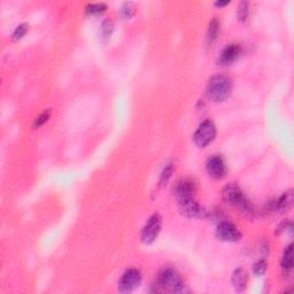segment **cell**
Listing matches in <instances>:
<instances>
[{
    "mask_svg": "<svg viewBox=\"0 0 294 294\" xmlns=\"http://www.w3.org/2000/svg\"><path fill=\"white\" fill-rule=\"evenodd\" d=\"M222 197L225 203L230 205V206L237 208L240 210L245 216L253 217L255 215V209L253 204L249 201L242 191L239 189L235 184L225 186L224 190L222 191Z\"/></svg>",
    "mask_w": 294,
    "mask_h": 294,
    "instance_id": "cell-1",
    "label": "cell"
},
{
    "mask_svg": "<svg viewBox=\"0 0 294 294\" xmlns=\"http://www.w3.org/2000/svg\"><path fill=\"white\" fill-rule=\"evenodd\" d=\"M207 97L214 102H222L230 97L232 81L225 75H215L207 84Z\"/></svg>",
    "mask_w": 294,
    "mask_h": 294,
    "instance_id": "cell-2",
    "label": "cell"
},
{
    "mask_svg": "<svg viewBox=\"0 0 294 294\" xmlns=\"http://www.w3.org/2000/svg\"><path fill=\"white\" fill-rule=\"evenodd\" d=\"M184 285L182 277L174 269H165L159 273L158 276V289L161 292L170 293H180L184 291Z\"/></svg>",
    "mask_w": 294,
    "mask_h": 294,
    "instance_id": "cell-3",
    "label": "cell"
},
{
    "mask_svg": "<svg viewBox=\"0 0 294 294\" xmlns=\"http://www.w3.org/2000/svg\"><path fill=\"white\" fill-rule=\"evenodd\" d=\"M215 136H216V126H215L213 121L207 119V121L201 123L196 133H194V144L200 148H204L213 142Z\"/></svg>",
    "mask_w": 294,
    "mask_h": 294,
    "instance_id": "cell-4",
    "label": "cell"
},
{
    "mask_svg": "<svg viewBox=\"0 0 294 294\" xmlns=\"http://www.w3.org/2000/svg\"><path fill=\"white\" fill-rule=\"evenodd\" d=\"M160 229H161V217L159 214H154L148 218L145 227L143 228L140 239L145 245H149L154 242L156 237L159 235Z\"/></svg>",
    "mask_w": 294,
    "mask_h": 294,
    "instance_id": "cell-5",
    "label": "cell"
},
{
    "mask_svg": "<svg viewBox=\"0 0 294 294\" xmlns=\"http://www.w3.org/2000/svg\"><path fill=\"white\" fill-rule=\"evenodd\" d=\"M142 282V273L137 269H129L123 273L118 282V291L121 293H130L135 291Z\"/></svg>",
    "mask_w": 294,
    "mask_h": 294,
    "instance_id": "cell-6",
    "label": "cell"
},
{
    "mask_svg": "<svg viewBox=\"0 0 294 294\" xmlns=\"http://www.w3.org/2000/svg\"><path fill=\"white\" fill-rule=\"evenodd\" d=\"M194 193H196L194 184L190 180H182L174 186V196L179 206L194 200Z\"/></svg>",
    "mask_w": 294,
    "mask_h": 294,
    "instance_id": "cell-7",
    "label": "cell"
},
{
    "mask_svg": "<svg viewBox=\"0 0 294 294\" xmlns=\"http://www.w3.org/2000/svg\"><path fill=\"white\" fill-rule=\"evenodd\" d=\"M216 237L222 241H238L241 239V232L232 223L221 222L216 229Z\"/></svg>",
    "mask_w": 294,
    "mask_h": 294,
    "instance_id": "cell-8",
    "label": "cell"
},
{
    "mask_svg": "<svg viewBox=\"0 0 294 294\" xmlns=\"http://www.w3.org/2000/svg\"><path fill=\"white\" fill-rule=\"evenodd\" d=\"M293 203V191L290 190L283 194L282 197H279L278 199L272 201L268 205L266 210L268 213H286L287 210L292 207Z\"/></svg>",
    "mask_w": 294,
    "mask_h": 294,
    "instance_id": "cell-9",
    "label": "cell"
},
{
    "mask_svg": "<svg viewBox=\"0 0 294 294\" xmlns=\"http://www.w3.org/2000/svg\"><path fill=\"white\" fill-rule=\"evenodd\" d=\"M206 168L209 176L213 177L215 179L223 178L225 174H227V165H225V161L223 158H221V156L218 155H214L208 159Z\"/></svg>",
    "mask_w": 294,
    "mask_h": 294,
    "instance_id": "cell-10",
    "label": "cell"
},
{
    "mask_svg": "<svg viewBox=\"0 0 294 294\" xmlns=\"http://www.w3.org/2000/svg\"><path fill=\"white\" fill-rule=\"evenodd\" d=\"M240 53H241L240 45H238V44H232V45L227 46L223 51H222L220 54V58H218V62L223 64V66H227V64L235 62V61L239 58V56H240Z\"/></svg>",
    "mask_w": 294,
    "mask_h": 294,
    "instance_id": "cell-11",
    "label": "cell"
},
{
    "mask_svg": "<svg viewBox=\"0 0 294 294\" xmlns=\"http://www.w3.org/2000/svg\"><path fill=\"white\" fill-rule=\"evenodd\" d=\"M231 280H232V284H234V287L235 289V291H238V292H242V291L246 290V286H247L248 275L244 269L239 268L237 270H235Z\"/></svg>",
    "mask_w": 294,
    "mask_h": 294,
    "instance_id": "cell-12",
    "label": "cell"
},
{
    "mask_svg": "<svg viewBox=\"0 0 294 294\" xmlns=\"http://www.w3.org/2000/svg\"><path fill=\"white\" fill-rule=\"evenodd\" d=\"M282 266L285 271H290L293 268V245L291 244L284 251L282 259Z\"/></svg>",
    "mask_w": 294,
    "mask_h": 294,
    "instance_id": "cell-13",
    "label": "cell"
},
{
    "mask_svg": "<svg viewBox=\"0 0 294 294\" xmlns=\"http://www.w3.org/2000/svg\"><path fill=\"white\" fill-rule=\"evenodd\" d=\"M218 29H220V25H218L217 20L214 19L213 21L210 22L209 28H208V32H207L208 43L211 44L215 39H216V37L218 35Z\"/></svg>",
    "mask_w": 294,
    "mask_h": 294,
    "instance_id": "cell-14",
    "label": "cell"
},
{
    "mask_svg": "<svg viewBox=\"0 0 294 294\" xmlns=\"http://www.w3.org/2000/svg\"><path fill=\"white\" fill-rule=\"evenodd\" d=\"M106 8H107V6H106V4H102V2L91 4L87 7V13L88 14H92V15L101 14V13H104L106 11Z\"/></svg>",
    "mask_w": 294,
    "mask_h": 294,
    "instance_id": "cell-15",
    "label": "cell"
},
{
    "mask_svg": "<svg viewBox=\"0 0 294 294\" xmlns=\"http://www.w3.org/2000/svg\"><path fill=\"white\" fill-rule=\"evenodd\" d=\"M135 12H136V8L132 2H125V4H123V6L121 7V15L122 18L124 19L132 18L133 14H135Z\"/></svg>",
    "mask_w": 294,
    "mask_h": 294,
    "instance_id": "cell-16",
    "label": "cell"
},
{
    "mask_svg": "<svg viewBox=\"0 0 294 294\" xmlns=\"http://www.w3.org/2000/svg\"><path fill=\"white\" fill-rule=\"evenodd\" d=\"M249 15V4L246 1H242L240 5L238 6V19L240 21H245Z\"/></svg>",
    "mask_w": 294,
    "mask_h": 294,
    "instance_id": "cell-17",
    "label": "cell"
},
{
    "mask_svg": "<svg viewBox=\"0 0 294 294\" xmlns=\"http://www.w3.org/2000/svg\"><path fill=\"white\" fill-rule=\"evenodd\" d=\"M50 115H51V109H46L45 112H43L42 114H40L38 118L35 119V123H33V128L37 129V128H39V126H42L44 123H46L47 119L50 118Z\"/></svg>",
    "mask_w": 294,
    "mask_h": 294,
    "instance_id": "cell-18",
    "label": "cell"
},
{
    "mask_svg": "<svg viewBox=\"0 0 294 294\" xmlns=\"http://www.w3.org/2000/svg\"><path fill=\"white\" fill-rule=\"evenodd\" d=\"M28 31V25L23 23V25H20L18 28L15 29V31L13 32V39L14 40H20L25 37V35Z\"/></svg>",
    "mask_w": 294,
    "mask_h": 294,
    "instance_id": "cell-19",
    "label": "cell"
},
{
    "mask_svg": "<svg viewBox=\"0 0 294 294\" xmlns=\"http://www.w3.org/2000/svg\"><path fill=\"white\" fill-rule=\"evenodd\" d=\"M266 265H266V262L261 260V261L256 262L254 266H253V272L258 276H263L266 271Z\"/></svg>",
    "mask_w": 294,
    "mask_h": 294,
    "instance_id": "cell-20",
    "label": "cell"
},
{
    "mask_svg": "<svg viewBox=\"0 0 294 294\" xmlns=\"http://www.w3.org/2000/svg\"><path fill=\"white\" fill-rule=\"evenodd\" d=\"M101 31H102V36H104L105 38H108V37L112 35V31H113L112 21H109V20L104 21V23H102L101 26Z\"/></svg>",
    "mask_w": 294,
    "mask_h": 294,
    "instance_id": "cell-21",
    "label": "cell"
},
{
    "mask_svg": "<svg viewBox=\"0 0 294 294\" xmlns=\"http://www.w3.org/2000/svg\"><path fill=\"white\" fill-rule=\"evenodd\" d=\"M172 173H173V166L169 165L167 168L165 169V172L162 173V176H161V180H160V183L163 184L166 183L167 180L170 178V176H172Z\"/></svg>",
    "mask_w": 294,
    "mask_h": 294,
    "instance_id": "cell-22",
    "label": "cell"
},
{
    "mask_svg": "<svg viewBox=\"0 0 294 294\" xmlns=\"http://www.w3.org/2000/svg\"><path fill=\"white\" fill-rule=\"evenodd\" d=\"M228 4H229V1H217L215 5L218 6V7H223V6L228 5Z\"/></svg>",
    "mask_w": 294,
    "mask_h": 294,
    "instance_id": "cell-23",
    "label": "cell"
}]
</instances>
